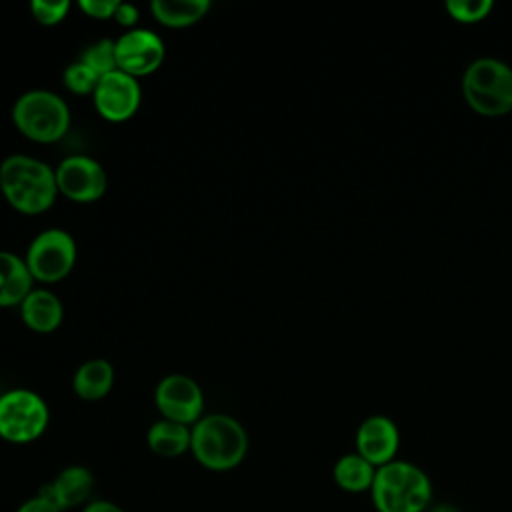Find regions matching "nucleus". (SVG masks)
I'll use <instances>...</instances> for the list:
<instances>
[{"label": "nucleus", "mask_w": 512, "mask_h": 512, "mask_svg": "<svg viewBox=\"0 0 512 512\" xmlns=\"http://www.w3.org/2000/svg\"><path fill=\"white\" fill-rule=\"evenodd\" d=\"M0 190L18 212L40 214L54 204L56 170L34 156H6L0 164Z\"/></svg>", "instance_id": "f257e3e1"}, {"label": "nucleus", "mask_w": 512, "mask_h": 512, "mask_svg": "<svg viewBox=\"0 0 512 512\" xmlns=\"http://www.w3.org/2000/svg\"><path fill=\"white\" fill-rule=\"evenodd\" d=\"M370 496L378 512H426L432 502V482L416 464L392 460L376 468Z\"/></svg>", "instance_id": "f03ea898"}, {"label": "nucleus", "mask_w": 512, "mask_h": 512, "mask_svg": "<svg viewBox=\"0 0 512 512\" xmlns=\"http://www.w3.org/2000/svg\"><path fill=\"white\" fill-rule=\"evenodd\" d=\"M190 450L208 470H232L248 452V434L236 418L228 414H208L192 426Z\"/></svg>", "instance_id": "7ed1b4c3"}, {"label": "nucleus", "mask_w": 512, "mask_h": 512, "mask_svg": "<svg viewBox=\"0 0 512 512\" xmlns=\"http://www.w3.org/2000/svg\"><path fill=\"white\" fill-rule=\"evenodd\" d=\"M462 90L476 112L500 116L512 110V68L492 56L476 58L464 70Z\"/></svg>", "instance_id": "20e7f679"}, {"label": "nucleus", "mask_w": 512, "mask_h": 512, "mask_svg": "<svg viewBox=\"0 0 512 512\" xmlns=\"http://www.w3.org/2000/svg\"><path fill=\"white\" fill-rule=\"evenodd\" d=\"M16 128L38 142L60 140L70 126L68 104L52 90H28L12 106Z\"/></svg>", "instance_id": "39448f33"}, {"label": "nucleus", "mask_w": 512, "mask_h": 512, "mask_svg": "<svg viewBox=\"0 0 512 512\" xmlns=\"http://www.w3.org/2000/svg\"><path fill=\"white\" fill-rule=\"evenodd\" d=\"M48 426V406L40 394L14 388L0 394V438L26 444L42 436Z\"/></svg>", "instance_id": "423d86ee"}, {"label": "nucleus", "mask_w": 512, "mask_h": 512, "mask_svg": "<svg viewBox=\"0 0 512 512\" xmlns=\"http://www.w3.org/2000/svg\"><path fill=\"white\" fill-rule=\"evenodd\" d=\"M24 262L34 280L58 282L68 276L76 262V242L62 228H48L34 236Z\"/></svg>", "instance_id": "0eeeda50"}, {"label": "nucleus", "mask_w": 512, "mask_h": 512, "mask_svg": "<svg viewBox=\"0 0 512 512\" xmlns=\"http://www.w3.org/2000/svg\"><path fill=\"white\" fill-rule=\"evenodd\" d=\"M154 402L166 420L180 424H196L204 408V394L196 380L186 374L164 376L156 390Z\"/></svg>", "instance_id": "6e6552de"}, {"label": "nucleus", "mask_w": 512, "mask_h": 512, "mask_svg": "<svg viewBox=\"0 0 512 512\" xmlns=\"http://www.w3.org/2000/svg\"><path fill=\"white\" fill-rule=\"evenodd\" d=\"M56 184L58 192L76 202H92L98 200L106 192V172L98 160L72 154L60 160L56 166Z\"/></svg>", "instance_id": "1a4fd4ad"}, {"label": "nucleus", "mask_w": 512, "mask_h": 512, "mask_svg": "<svg viewBox=\"0 0 512 512\" xmlns=\"http://www.w3.org/2000/svg\"><path fill=\"white\" fill-rule=\"evenodd\" d=\"M116 66L130 76H146L154 72L164 60V42L148 28H130L118 40Z\"/></svg>", "instance_id": "9d476101"}, {"label": "nucleus", "mask_w": 512, "mask_h": 512, "mask_svg": "<svg viewBox=\"0 0 512 512\" xmlns=\"http://www.w3.org/2000/svg\"><path fill=\"white\" fill-rule=\"evenodd\" d=\"M92 96L100 116L112 122H122L136 114L142 100V90L134 76L114 70L100 76Z\"/></svg>", "instance_id": "9b49d317"}, {"label": "nucleus", "mask_w": 512, "mask_h": 512, "mask_svg": "<svg viewBox=\"0 0 512 512\" xmlns=\"http://www.w3.org/2000/svg\"><path fill=\"white\" fill-rule=\"evenodd\" d=\"M400 446V432L394 420L382 414L368 416L356 430V452L364 456L370 464L384 466L396 460Z\"/></svg>", "instance_id": "f8f14e48"}, {"label": "nucleus", "mask_w": 512, "mask_h": 512, "mask_svg": "<svg viewBox=\"0 0 512 512\" xmlns=\"http://www.w3.org/2000/svg\"><path fill=\"white\" fill-rule=\"evenodd\" d=\"M94 488V476L84 466L64 468L52 482L42 484L38 494L42 500L58 508L60 512L84 504Z\"/></svg>", "instance_id": "ddd939ff"}, {"label": "nucleus", "mask_w": 512, "mask_h": 512, "mask_svg": "<svg viewBox=\"0 0 512 512\" xmlns=\"http://www.w3.org/2000/svg\"><path fill=\"white\" fill-rule=\"evenodd\" d=\"M22 320L36 332H52L60 326L64 308L60 298L44 288H32L20 304Z\"/></svg>", "instance_id": "4468645a"}, {"label": "nucleus", "mask_w": 512, "mask_h": 512, "mask_svg": "<svg viewBox=\"0 0 512 512\" xmlns=\"http://www.w3.org/2000/svg\"><path fill=\"white\" fill-rule=\"evenodd\" d=\"M32 274L14 252L0 250V306H20L32 290Z\"/></svg>", "instance_id": "2eb2a0df"}, {"label": "nucleus", "mask_w": 512, "mask_h": 512, "mask_svg": "<svg viewBox=\"0 0 512 512\" xmlns=\"http://www.w3.org/2000/svg\"><path fill=\"white\" fill-rule=\"evenodd\" d=\"M114 384V368L104 358H92L80 364L72 376V388L82 400L104 398Z\"/></svg>", "instance_id": "dca6fc26"}, {"label": "nucleus", "mask_w": 512, "mask_h": 512, "mask_svg": "<svg viewBox=\"0 0 512 512\" xmlns=\"http://www.w3.org/2000/svg\"><path fill=\"white\" fill-rule=\"evenodd\" d=\"M190 440H192V428L166 418L154 422L146 434L148 448L154 454L164 458H176L186 450H190Z\"/></svg>", "instance_id": "f3484780"}, {"label": "nucleus", "mask_w": 512, "mask_h": 512, "mask_svg": "<svg viewBox=\"0 0 512 512\" xmlns=\"http://www.w3.org/2000/svg\"><path fill=\"white\" fill-rule=\"evenodd\" d=\"M334 482L350 494H360V492H370L374 476H376V466L370 464L364 456L358 452L344 454L336 460L334 464Z\"/></svg>", "instance_id": "a211bd4d"}, {"label": "nucleus", "mask_w": 512, "mask_h": 512, "mask_svg": "<svg viewBox=\"0 0 512 512\" xmlns=\"http://www.w3.org/2000/svg\"><path fill=\"white\" fill-rule=\"evenodd\" d=\"M152 14L158 22L180 28L190 26L204 18V14L210 10L208 0H152L150 4Z\"/></svg>", "instance_id": "6ab92c4d"}, {"label": "nucleus", "mask_w": 512, "mask_h": 512, "mask_svg": "<svg viewBox=\"0 0 512 512\" xmlns=\"http://www.w3.org/2000/svg\"><path fill=\"white\" fill-rule=\"evenodd\" d=\"M78 60L84 62L86 66H90L98 76L118 70L116 46H114V40H110V38H102V40H96L90 46H86Z\"/></svg>", "instance_id": "aec40b11"}, {"label": "nucleus", "mask_w": 512, "mask_h": 512, "mask_svg": "<svg viewBox=\"0 0 512 512\" xmlns=\"http://www.w3.org/2000/svg\"><path fill=\"white\" fill-rule=\"evenodd\" d=\"M62 78H64L66 88H68L70 92H74V94H94L96 84H98V80H100V76H98L90 66H86V64L80 62V60L68 64V66L64 68Z\"/></svg>", "instance_id": "412c9836"}, {"label": "nucleus", "mask_w": 512, "mask_h": 512, "mask_svg": "<svg viewBox=\"0 0 512 512\" xmlns=\"http://www.w3.org/2000/svg\"><path fill=\"white\" fill-rule=\"evenodd\" d=\"M492 8L490 0H446V10L462 22H474L488 14Z\"/></svg>", "instance_id": "4be33fe9"}, {"label": "nucleus", "mask_w": 512, "mask_h": 512, "mask_svg": "<svg viewBox=\"0 0 512 512\" xmlns=\"http://www.w3.org/2000/svg\"><path fill=\"white\" fill-rule=\"evenodd\" d=\"M30 10L38 22L52 26L68 14L70 2L68 0H32Z\"/></svg>", "instance_id": "5701e85b"}, {"label": "nucleus", "mask_w": 512, "mask_h": 512, "mask_svg": "<svg viewBox=\"0 0 512 512\" xmlns=\"http://www.w3.org/2000/svg\"><path fill=\"white\" fill-rule=\"evenodd\" d=\"M118 0H80L78 6L82 8L84 14L98 18V20H106V18H114V12L118 8Z\"/></svg>", "instance_id": "b1692460"}, {"label": "nucleus", "mask_w": 512, "mask_h": 512, "mask_svg": "<svg viewBox=\"0 0 512 512\" xmlns=\"http://www.w3.org/2000/svg\"><path fill=\"white\" fill-rule=\"evenodd\" d=\"M114 20L118 24H122V26L132 28L136 24V20H138V8L134 4H130V2H120L116 12H114Z\"/></svg>", "instance_id": "393cba45"}, {"label": "nucleus", "mask_w": 512, "mask_h": 512, "mask_svg": "<svg viewBox=\"0 0 512 512\" xmlns=\"http://www.w3.org/2000/svg\"><path fill=\"white\" fill-rule=\"evenodd\" d=\"M16 512H60V510L48 504L46 500H42L40 496H32L26 502H22Z\"/></svg>", "instance_id": "a878e982"}, {"label": "nucleus", "mask_w": 512, "mask_h": 512, "mask_svg": "<svg viewBox=\"0 0 512 512\" xmlns=\"http://www.w3.org/2000/svg\"><path fill=\"white\" fill-rule=\"evenodd\" d=\"M82 512H124V510L110 500H92L82 508Z\"/></svg>", "instance_id": "bb28decb"}, {"label": "nucleus", "mask_w": 512, "mask_h": 512, "mask_svg": "<svg viewBox=\"0 0 512 512\" xmlns=\"http://www.w3.org/2000/svg\"><path fill=\"white\" fill-rule=\"evenodd\" d=\"M426 512H460L456 506H452V504H436V506H428V510Z\"/></svg>", "instance_id": "cd10ccee"}]
</instances>
